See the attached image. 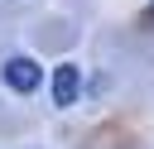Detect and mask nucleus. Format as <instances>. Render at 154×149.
I'll return each mask as SVG.
<instances>
[{"mask_svg": "<svg viewBox=\"0 0 154 149\" xmlns=\"http://www.w3.org/2000/svg\"><path fill=\"white\" fill-rule=\"evenodd\" d=\"M0 77H5V87H10V91L29 96V91H38V82H43V67H38L34 58H5Z\"/></svg>", "mask_w": 154, "mask_h": 149, "instance_id": "obj_1", "label": "nucleus"}, {"mask_svg": "<svg viewBox=\"0 0 154 149\" xmlns=\"http://www.w3.org/2000/svg\"><path fill=\"white\" fill-rule=\"evenodd\" d=\"M77 96H82V67H77V62H58V67H53V106L67 111Z\"/></svg>", "mask_w": 154, "mask_h": 149, "instance_id": "obj_2", "label": "nucleus"}]
</instances>
